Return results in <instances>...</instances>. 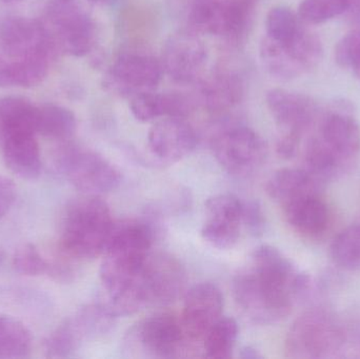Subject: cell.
Segmentation results:
<instances>
[{"label": "cell", "mask_w": 360, "mask_h": 359, "mask_svg": "<svg viewBox=\"0 0 360 359\" xmlns=\"http://www.w3.org/2000/svg\"><path fill=\"white\" fill-rule=\"evenodd\" d=\"M311 278L298 271L278 249L262 244L251 263L233 278V296L256 324L271 325L291 314L294 303L308 294Z\"/></svg>", "instance_id": "6da1fadb"}, {"label": "cell", "mask_w": 360, "mask_h": 359, "mask_svg": "<svg viewBox=\"0 0 360 359\" xmlns=\"http://www.w3.org/2000/svg\"><path fill=\"white\" fill-rule=\"evenodd\" d=\"M155 232L152 221L124 219L114 223L99 273L105 299L122 294L134 282L151 252Z\"/></svg>", "instance_id": "7a4b0ae2"}, {"label": "cell", "mask_w": 360, "mask_h": 359, "mask_svg": "<svg viewBox=\"0 0 360 359\" xmlns=\"http://www.w3.org/2000/svg\"><path fill=\"white\" fill-rule=\"evenodd\" d=\"M186 286V273L179 259L165 252H150L139 275L115 299L105 301L117 318L148 307H165L179 299Z\"/></svg>", "instance_id": "3957f363"}, {"label": "cell", "mask_w": 360, "mask_h": 359, "mask_svg": "<svg viewBox=\"0 0 360 359\" xmlns=\"http://www.w3.org/2000/svg\"><path fill=\"white\" fill-rule=\"evenodd\" d=\"M115 221L107 202L96 195L72 200L63 213L59 249L77 261L103 254Z\"/></svg>", "instance_id": "277c9868"}, {"label": "cell", "mask_w": 360, "mask_h": 359, "mask_svg": "<svg viewBox=\"0 0 360 359\" xmlns=\"http://www.w3.org/2000/svg\"><path fill=\"white\" fill-rule=\"evenodd\" d=\"M346 334L335 316L325 310L304 312L292 324L285 339L291 358H326L342 350Z\"/></svg>", "instance_id": "5b68a950"}, {"label": "cell", "mask_w": 360, "mask_h": 359, "mask_svg": "<svg viewBox=\"0 0 360 359\" xmlns=\"http://www.w3.org/2000/svg\"><path fill=\"white\" fill-rule=\"evenodd\" d=\"M122 350L129 358H175L182 356L190 341L174 314H154L135 324L124 337Z\"/></svg>", "instance_id": "8992f818"}, {"label": "cell", "mask_w": 360, "mask_h": 359, "mask_svg": "<svg viewBox=\"0 0 360 359\" xmlns=\"http://www.w3.org/2000/svg\"><path fill=\"white\" fill-rule=\"evenodd\" d=\"M54 168L86 195L109 193L122 183V173L107 158L75 145H65L59 150L55 156Z\"/></svg>", "instance_id": "52a82bcc"}, {"label": "cell", "mask_w": 360, "mask_h": 359, "mask_svg": "<svg viewBox=\"0 0 360 359\" xmlns=\"http://www.w3.org/2000/svg\"><path fill=\"white\" fill-rule=\"evenodd\" d=\"M259 54L264 69L272 77L288 81L316 67L323 58V48L316 34L302 27L289 41L279 42L266 36L260 44Z\"/></svg>", "instance_id": "ba28073f"}, {"label": "cell", "mask_w": 360, "mask_h": 359, "mask_svg": "<svg viewBox=\"0 0 360 359\" xmlns=\"http://www.w3.org/2000/svg\"><path fill=\"white\" fill-rule=\"evenodd\" d=\"M212 150L220 167L237 177L253 174L268 155L266 141L253 129L243 126H232L216 135Z\"/></svg>", "instance_id": "9c48e42d"}, {"label": "cell", "mask_w": 360, "mask_h": 359, "mask_svg": "<svg viewBox=\"0 0 360 359\" xmlns=\"http://www.w3.org/2000/svg\"><path fill=\"white\" fill-rule=\"evenodd\" d=\"M46 18L53 29L55 46L71 56L82 57L91 52L95 41V25L76 0H52Z\"/></svg>", "instance_id": "30bf717a"}, {"label": "cell", "mask_w": 360, "mask_h": 359, "mask_svg": "<svg viewBox=\"0 0 360 359\" xmlns=\"http://www.w3.org/2000/svg\"><path fill=\"white\" fill-rule=\"evenodd\" d=\"M164 72L162 63L151 55L124 52L114 61L105 84L118 94L132 97L155 89Z\"/></svg>", "instance_id": "8fae6325"}, {"label": "cell", "mask_w": 360, "mask_h": 359, "mask_svg": "<svg viewBox=\"0 0 360 359\" xmlns=\"http://www.w3.org/2000/svg\"><path fill=\"white\" fill-rule=\"evenodd\" d=\"M243 204L232 194H218L205 202L203 240L219 250L232 249L238 242L243 226Z\"/></svg>", "instance_id": "7c38bea8"}, {"label": "cell", "mask_w": 360, "mask_h": 359, "mask_svg": "<svg viewBox=\"0 0 360 359\" xmlns=\"http://www.w3.org/2000/svg\"><path fill=\"white\" fill-rule=\"evenodd\" d=\"M224 296L215 285L202 282L192 287L184 297L182 330L191 344L202 341L207 331L221 318Z\"/></svg>", "instance_id": "4fadbf2b"}, {"label": "cell", "mask_w": 360, "mask_h": 359, "mask_svg": "<svg viewBox=\"0 0 360 359\" xmlns=\"http://www.w3.org/2000/svg\"><path fill=\"white\" fill-rule=\"evenodd\" d=\"M162 63L164 71L173 80L188 84L202 74L207 63V50L195 34H175L165 44Z\"/></svg>", "instance_id": "5bb4252c"}, {"label": "cell", "mask_w": 360, "mask_h": 359, "mask_svg": "<svg viewBox=\"0 0 360 359\" xmlns=\"http://www.w3.org/2000/svg\"><path fill=\"white\" fill-rule=\"evenodd\" d=\"M0 46L8 58L16 60L40 51H54L56 46L41 21L15 16L0 25Z\"/></svg>", "instance_id": "9a60e30c"}, {"label": "cell", "mask_w": 360, "mask_h": 359, "mask_svg": "<svg viewBox=\"0 0 360 359\" xmlns=\"http://www.w3.org/2000/svg\"><path fill=\"white\" fill-rule=\"evenodd\" d=\"M321 138L344 159L359 153L360 126L351 101L338 99L329 105L321 120Z\"/></svg>", "instance_id": "2e32d148"}, {"label": "cell", "mask_w": 360, "mask_h": 359, "mask_svg": "<svg viewBox=\"0 0 360 359\" xmlns=\"http://www.w3.org/2000/svg\"><path fill=\"white\" fill-rule=\"evenodd\" d=\"M196 145V132L184 118L166 117L153 124L148 134L150 152L165 164L180 162Z\"/></svg>", "instance_id": "e0dca14e"}, {"label": "cell", "mask_w": 360, "mask_h": 359, "mask_svg": "<svg viewBox=\"0 0 360 359\" xmlns=\"http://www.w3.org/2000/svg\"><path fill=\"white\" fill-rule=\"evenodd\" d=\"M266 101L273 119L283 133L302 136L316 118V103L307 95L273 89L266 93Z\"/></svg>", "instance_id": "ac0fdd59"}, {"label": "cell", "mask_w": 360, "mask_h": 359, "mask_svg": "<svg viewBox=\"0 0 360 359\" xmlns=\"http://www.w3.org/2000/svg\"><path fill=\"white\" fill-rule=\"evenodd\" d=\"M283 207L288 223L302 235H321L329 226V209L315 191L295 196Z\"/></svg>", "instance_id": "d6986e66"}, {"label": "cell", "mask_w": 360, "mask_h": 359, "mask_svg": "<svg viewBox=\"0 0 360 359\" xmlns=\"http://www.w3.org/2000/svg\"><path fill=\"white\" fill-rule=\"evenodd\" d=\"M38 107L25 97L0 99V147L8 139L37 134Z\"/></svg>", "instance_id": "ffe728a7"}, {"label": "cell", "mask_w": 360, "mask_h": 359, "mask_svg": "<svg viewBox=\"0 0 360 359\" xmlns=\"http://www.w3.org/2000/svg\"><path fill=\"white\" fill-rule=\"evenodd\" d=\"M6 168L21 179L34 181L41 174L42 162L36 135L14 137L1 145Z\"/></svg>", "instance_id": "44dd1931"}, {"label": "cell", "mask_w": 360, "mask_h": 359, "mask_svg": "<svg viewBox=\"0 0 360 359\" xmlns=\"http://www.w3.org/2000/svg\"><path fill=\"white\" fill-rule=\"evenodd\" d=\"M245 84L232 71L216 72L201 86L203 105L214 113L228 111L243 100Z\"/></svg>", "instance_id": "7402d4cb"}, {"label": "cell", "mask_w": 360, "mask_h": 359, "mask_svg": "<svg viewBox=\"0 0 360 359\" xmlns=\"http://www.w3.org/2000/svg\"><path fill=\"white\" fill-rule=\"evenodd\" d=\"M319 185L304 169L285 168L276 171L269 178L266 190L272 200L283 204L300 194L316 191Z\"/></svg>", "instance_id": "603a6c76"}, {"label": "cell", "mask_w": 360, "mask_h": 359, "mask_svg": "<svg viewBox=\"0 0 360 359\" xmlns=\"http://www.w3.org/2000/svg\"><path fill=\"white\" fill-rule=\"evenodd\" d=\"M130 109L139 122H148L162 117H177L181 110L179 93L158 94L141 92L131 97Z\"/></svg>", "instance_id": "cb8c5ba5"}, {"label": "cell", "mask_w": 360, "mask_h": 359, "mask_svg": "<svg viewBox=\"0 0 360 359\" xmlns=\"http://www.w3.org/2000/svg\"><path fill=\"white\" fill-rule=\"evenodd\" d=\"M345 160L346 159L340 157L321 137H314L307 143L304 150V170L319 185L333 178L340 173Z\"/></svg>", "instance_id": "d4e9b609"}, {"label": "cell", "mask_w": 360, "mask_h": 359, "mask_svg": "<svg viewBox=\"0 0 360 359\" xmlns=\"http://www.w3.org/2000/svg\"><path fill=\"white\" fill-rule=\"evenodd\" d=\"M76 129L75 115L67 107L52 103L38 107L37 134L52 141H65L75 134Z\"/></svg>", "instance_id": "484cf974"}, {"label": "cell", "mask_w": 360, "mask_h": 359, "mask_svg": "<svg viewBox=\"0 0 360 359\" xmlns=\"http://www.w3.org/2000/svg\"><path fill=\"white\" fill-rule=\"evenodd\" d=\"M88 341L82 325L75 315L63 320L44 341V353L48 358H67L73 355Z\"/></svg>", "instance_id": "4316f807"}, {"label": "cell", "mask_w": 360, "mask_h": 359, "mask_svg": "<svg viewBox=\"0 0 360 359\" xmlns=\"http://www.w3.org/2000/svg\"><path fill=\"white\" fill-rule=\"evenodd\" d=\"M32 344L31 332L20 320L0 315V359L27 358Z\"/></svg>", "instance_id": "83f0119b"}, {"label": "cell", "mask_w": 360, "mask_h": 359, "mask_svg": "<svg viewBox=\"0 0 360 359\" xmlns=\"http://www.w3.org/2000/svg\"><path fill=\"white\" fill-rule=\"evenodd\" d=\"M238 337V325L233 318H221L203 337V353L207 358L228 359L232 356Z\"/></svg>", "instance_id": "f1b7e54d"}, {"label": "cell", "mask_w": 360, "mask_h": 359, "mask_svg": "<svg viewBox=\"0 0 360 359\" xmlns=\"http://www.w3.org/2000/svg\"><path fill=\"white\" fill-rule=\"evenodd\" d=\"M259 0H224V35L238 42L249 31Z\"/></svg>", "instance_id": "f546056e"}, {"label": "cell", "mask_w": 360, "mask_h": 359, "mask_svg": "<svg viewBox=\"0 0 360 359\" xmlns=\"http://www.w3.org/2000/svg\"><path fill=\"white\" fill-rule=\"evenodd\" d=\"M52 50L34 53L12 61L13 86L33 88L44 81L48 75Z\"/></svg>", "instance_id": "4dcf8cb0"}, {"label": "cell", "mask_w": 360, "mask_h": 359, "mask_svg": "<svg viewBox=\"0 0 360 359\" xmlns=\"http://www.w3.org/2000/svg\"><path fill=\"white\" fill-rule=\"evenodd\" d=\"M334 263L348 271L360 270V225L342 230L331 244Z\"/></svg>", "instance_id": "1f68e13d"}, {"label": "cell", "mask_w": 360, "mask_h": 359, "mask_svg": "<svg viewBox=\"0 0 360 359\" xmlns=\"http://www.w3.org/2000/svg\"><path fill=\"white\" fill-rule=\"evenodd\" d=\"M188 23L198 33L224 35V1L199 0L191 8Z\"/></svg>", "instance_id": "d6a6232c"}, {"label": "cell", "mask_w": 360, "mask_h": 359, "mask_svg": "<svg viewBox=\"0 0 360 359\" xmlns=\"http://www.w3.org/2000/svg\"><path fill=\"white\" fill-rule=\"evenodd\" d=\"M266 36L279 42L291 40L302 30L300 18L287 6H275L268 13Z\"/></svg>", "instance_id": "836d02e7"}, {"label": "cell", "mask_w": 360, "mask_h": 359, "mask_svg": "<svg viewBox=\"0 0 360 359\" xmlns=\"http://www.w3.org/2000/svg\"><path fill=\"white\" fill-rule=\"evenodd\" d=\"M347 10L348 0H302L298 18L308 25H319L345 14Z\"/></svg>", "instance_id": "e575fe53"}, {"label": "cell", "mask_w": 360, "mask_h": 359, "mask_svg": "<svg viewBox=\"0 0 360 359\" xmlns=\"http://www.w3.org/2000/svg\"><path fill=\"white\" fill-rule=\"evenodd\" d=\"M13 267L22 275L40 276L48 272L49 261L44 259L35 244L25 242L15 250Z\"/></svg>", "instance_id": "d590c367"}, {"label": "cell", "mask_w": 360, "mask_h": 359, "mask_svg": "<svg viewBox=\"0 0 360 359\" xmlns=\"http://www.w3.org/2000/svg\"><path fill=\"white\" fill-rule=\"evenodd\" d=\"M335 61L344 69H352L360 80V29L346 34L335 46Z\"/></svg>", "instance_id": "8d00e7d4"}, {"label": "cell", "mask_w": 360, "mask_h": 359, "mask_svg": "<svg viewBox=\"0 0 360 359\" xmlns=\"http://www.w3.org/2000/svg\"><path fill=\"white\" fill-rule=\"evenodd\" d=\"M243 225L253 236H262L266 230V217L257 202L243 204Z\"/></svg>", "instance_id": "74e56055"}, {"label": "cell", "mask_w": 360, "mask_h": 359, "mask_svg": "<svg viewBox=\"0 0 360 359\" xmlns=\"http://www.w3.org/2000/svg\"><path fill=\"white\" fill-rule=\"evenodd\" d=\"M16 185L12 179L0 174V219L4 218L16 200Z\"/></svg>", "instance_id": "f35d334b"}, {"label": "cell", "mask_w": 360, "mask_h": 359, "mask_svg": "<svg viewBox=\"0 0 360 359\" xmlns=\"http://www.w3.org/2000/svg\"><path fill=\"white\" fill-rule=\"evenodd\" d=\"M300 139H302V136L300 135L283 133L276 145V151L278 155L285 159L293 158L300 149Z\"/></svg>", "instance_id": "ab89813d"}, {"label": "cell", "mask_w": 360, "mask_h": 359, "mask_svg": "<svg viewBox=\"0 0 360 359\" xmlns=\"http://www.w3.org/2000/svg\"><path fill=\"white\" fill-rule=\"evenodd\" d=\"M12 86V63L0 58V88H8Z\"/></svg>", "instance_id": "60d3db41"}, {"label": "cell", "mask_w": 360, "mask_h": 359, "mask_svg": "<svg viewBox=\"0 0 360 359\" xmlns=\"http://www.w3.org/2000/svg\"><path fill=\"white\" fill-rule=\"evenodd\" d=\"M347 14L354 21H360V0H348Z\"/></svg>", "instance_id": "b9f144b4"}, {"label": "cell", "mask_w": 360, "mask_h": 359, "mask_svg": "<svg viewBox=\"0 0 360 359\" xmlns=\"http://www.w3.org/2000/svg\"><path fill=\"white\" fill-rule=\"evenodd\" d=\"M240 356L245 359H257L262 358V355L259 353V351L255 349V348L245 347L241 350Z\"/></svg>", "instance_id": "7bdbcfd3"}, {"label": "cell", "mask_w": 360, "mask_h": 359, "mask_svg": "<svg viewBox=\"0 0 360 359\" xmlns=\"http://www.w3.org/2000/svg\"><path fill=\"white\" fill-rule=\"evenodd\" d=\"M93 4H99V6H110V8H114V6H120L124 0H91Z\"/></svg>", "instance_id": "ee69618b"}, {"label": "cell", "mask_w": 360, "mask_h": 359, "mask_svg": "<svg viewBox=\"0 0 360 359\" xmlns=\"http://www.w3.org/2000/svg\"><path fill=\"white\" fill-rule=\"evenodd\" d=\"M4 257H6V254H4V249L0 247V267H1L2 263H4Z\"/></svg>", "instance_id": "f6af8a7d"}, {"label": "cell", "mask_w": 360, "mask_h": 359, "mask_svg": "<svg viewBox=\"0 0 360 359\" xmlns=\"http://www.w3.org/2000/svg\"><path fill=\"white\" fill-rule=\"evenodd\" d=\"M2 1L6 2V4H13V2L21 1V0H2Z\"/></svg>", "instance_id": "bcb514c9"}]
</instances>
